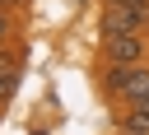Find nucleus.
I'll return each mask as SVG.
<instances>
[{"mask_svg": "<svg viewBox=\"0 0 149 135\" xmlns=\"http://www.w3.org/2000/svg\"><path fill=\"white\" fill-rule=\"evenodd\" d=\"M0 116H5V107H0Z\"/></svg>", "mask_w": 149, "mask_h": 135, "instance_id": "obj_12", "label": "nucleus"}, {"mask_svg": "<svg viewBox=\"0 0 149 135\" xmlns=\"http://www.w3.org/2000/svg\"><path fill=\"white\" fill-rule=\"evenodd\" d=\"M116 135H149V112L140 102H130L121 116H116Z\"/></svg>", "mask_w": 149, "mask_h": 135, "instance_id": "obj_4", "label": "nucleus"}, {"mask_svg": "<svg viewBox=\"0 0 149 135\" xmlns=\"http://www.w3.org/2000/svg\"><path fill=\"white\" fill-rule=\"evenodd\" d=\"M144 28H149V14H144V9H130V5L107 0V9H102V33H144Z\"/></svg>", "mask_w": 149, "mask_h": 135, "instance_id": "obj_3", "label": "nucleus"}, {"mask_svg": "<svg viewBox=\"0 0 149 135\" xmlns=\"http://www.w3.org/2000/svg\"><path fill=\"white\" fill-rule=\"evenodd\" d=\"M102 88L116 98V102H144L149 98V65L140 61V65H107V79H102Z\"/></svg>", "mask_w": 149, "mask_h": 135, "instance_id": "obj_1", "label": "nucleus"}, {"mask_svg": "<svg viewBox=\"0 0 149 135\" xmlns=\"http://www.w3.org/2000/svg\"><path fill=\"white\" fill-rule=\"evenodd\" d=\"M23 70V42H0V79H19Z\"/></svg>", "mask_w": 149, "mask_h": 135, "instance_id": "obj_5", "label": "nucleus"}, {"mask_svg": "<svg viewBox=\"0 0 149 135\" xmlns=\"http://www.w3.org/2000/svg\"><path fill=\"white\" fill-rule=\"evenodd\" d=\"M140 107H144V112H149V98H144V102H140Z\"/></svg>", "mask_w": 149, "mask_h": 135, "instance_id": "obj_10", "label": "nucleus"}, {"mask_svg": "<svg viewBox=\"0 0 149 135\" xmlns=\"http://www.w3.org/2000/svg\"><path fill=\"white\" fill-rule=\"evenodd\" d=\"M19 28H23L19 9H5V14H0V42H14V37H19Z\"/></svg>", "mask_w": 149, "mask_h": 135, "instance_id": "obj_6", "label": "nucleus"}, {"mask_svg": "<svg viewBox=\"0 0 149 135\" xmlns=\"http://www.w3.org/2000/svg\"><path fill=\"white\" fill-rule=\"evenodd\" d=\"M5 9H28V0H0Z\"/></svg>", "mask_w": 149, "mask_h": 135, "instance_id": "obj_9", "label": "nucleus"}, {"mask_svg": "<svg viewBox=\"0 0 149 135\" xmlns=\"http://www.w3.org/2000/svg\"><path fill=\"white\" fill-rule=\"evenodd\" d=\"M0 14H5V5H0Z\"/></svg>", "mask_w": 149, "mask_h": 135, "instance_id": "obj_11", "label": "nucleus"}, {"mask_svg": "<svg viewBox=\"0 0 149 135\" xmlns=\"http://www.w3.org/2000/svg\"><path fill=\"white\" fill-rule=\"evenodd\" d=\"M102 61L107 65H140L144 61V33H102Z\"/></svg>", "mask_w": 149, "mask_h": 135, "instance_id": "obj_2", "label": "nucleus"}, {"mask_svg": "<svg viewBox=\"0 0 149 135\" xmlns=\"http://www.w3.org/2000/svg\"><path fill=\"white\" fill-rule=\"evenodd\" d=\"M14 88H19V79H0V107L14 98Z\"/></svg>", "mask_w": 149, "mask_h": 135, "instance_id": "obj_7", "label": "nucleus"}, {"mask_svg": "<svg viewBox=\"0 0 149 135\" xmlns=\"http://www.w3.org/2000/svg\"><path fill=\"white\" fill-rule=\"evenodd\" d=\"M116 5H130V9H144L149 14V0H116Z\"/></svg>", "mask_w": 149, "mask_h": 135, "instance_id": "obj_8", "label": "nucleus"}]
</instances>
